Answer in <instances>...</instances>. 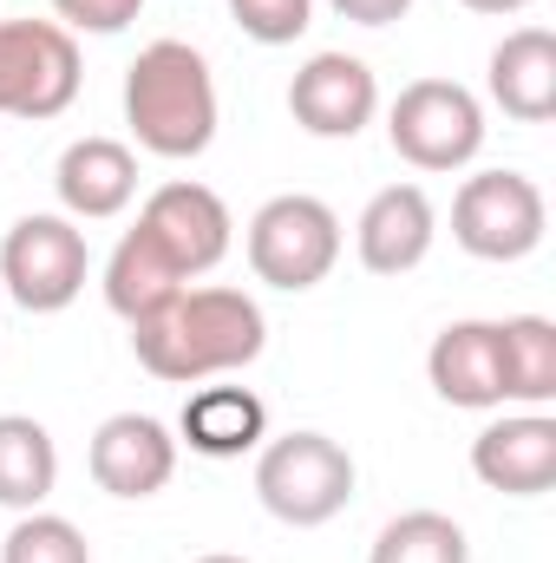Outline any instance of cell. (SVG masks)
Segmentation results:
<instances>
[{"instance_id":"cb8c5ba5","label":"cell","mask_w":556,"mask_h":563,"mask_svg":"<svg viewBox=\"0 0 556 563\" xmlns=\"http://www.w3.org/2000/svg\"><path fill=\"white\" fill-rule=\"evenodd\" d=\"M66 33H125L144 13V0H53Z\"/></svg>"},{"instance_id":"ffe728a7","label":"cell","mask_w":556,"mask_h":563,"mask_svg":"<svg viewBox=\"0 0 556 563\" xmlns=\"http://www.w3.org/2000/svg\"><path fill=\"white\" fill-rule=\"evenodd\" d=\"M498 367H504V400L551 407L556 400V321H544V314L498 321Z\"/></svg>"},{"instance_id":"e0dca14e","label":"cell","mask_w":556,"mask_h":563,"mask_svg":"<svg viewBox=\"0 0 556 563\" xmlns=\"http://www.w3.org/2000/svg\"><path fill=\"white\" fill-rule=\"evenodd\" d=\"M184 445L203 452V459H243L269 439V407L249 394V387H203L184 400Z\"/></svg>"},{"instance_id":"4fadbf2b","label":"cell","mask_w":556,"mask_h":563,"mask_svg":"<svg viewBox=\"0 0 556 563\" xmlns=\"http://www.w3.org/2000/svg\"><path fill=\"white\" fill-rule=\"evenodd\" d=\"M432 236H438V217H432V197L419 184H387L360 223H354V250L374 276H407L432 256Z\"/></svg>"},{"instance_id":"6da1fadb","label":"cell","mask_w":556,"mask_h":563,"mask_svg":"<svg viewBox=\"0 0 556 563\" xmlns=\"http://www.w3.org/2000/svg\"><path fill=\"white\" fill-rule=\"evenodd\" d=\"M263 341H269V321H263L256 295H243V288H177L151 321L132 328L144 374H157L170 387L236 374L263 354Z\"/></svg>"},{"instance_id":"8992f818","label":"cell","mask_w":556,"mask_h":563,"mask_svg":"<svg viewBox=\"0 0 556 563\" xmlns=\"http://www.w3.org/2000/svg\"><path fill=\"white\" fill-rule=\"evenodd\" d=\"M79 99V40L59 20H0V119H59Z\"/></svg>"},{"instance_id":"5bb4252c","label":"cell","mask_w":556,"mask_h":563,"mask_svg":"<svg viewBox=\"0 0 556 563\" xmlns=\"http://www.w3.org/2000/svg\"><path fill=\"white\" fill-rule=\"evenodd\" d=\"M425 380L445 407L485 413L504 407V367H498V321H452L438 328L432 354H425Z\"/></svg>"},{"instance_id":"d4e9b609","label":"cell","mask_w":556,"mask_h":563,"mask_svg":"<svg viewBox=\"0 0 556 563\" xmlns=\"http://www.w3.org/2000/svg\"><path fill=\"white\" fill-rule=\"evenodd\" d=\"M341 20H354V26H393V20H407L413 13V0H327Z\"/></svg>"},{"instance_id":"4316f807","label":"cell","mask_w":556,"mask_h":563,"mask_svg":"<svg viewBox=\"0 0 556 563\" xmlns=\"http://www.w3.org/2000/svg\"><path fill=\"white\" fill-rule=\"evenodd\" d=\"M197 563H249V558H230V551H210V558H197Z\"/></svg>"},{"instance_id":"2e32d148","label":"cell","mask_w":556,"mask_h":563,"mask_svg":"<svg viewBox=\"0 0 556 563\" xmlns=\"http://www.w3.org/2000/svg\"><path fill=\"white\" fill-rule=\"evenodd\" d=\"M491 99L518 125H544L556 112V33L551 26H518L491 53Z\"/></svg>"},{"instance_id":"277c9868","label":"cell","mask_w":556,"mask_h":563,"mask_svg":"<svg viewBox=\"0 0 556 563\" xmlns=\"http://www.w3.org/2000/svg\"><path fill=\"white\" fill-rule=\"evenodd\" d=\"M341 263V217L308 197V190H288V197H269L256 217H249V269L269 288H314L327 282V269Z\"/></svg>"},{"instance_id":"5b68a950","label":"cell","mask_w":556,"mask_h":563,"mask_svg":"<svg viewBox=\"0 0 556 563\" xmlns=\"http://www.w3.org/2000/svg\"><path fill=\"white\" fill-rule=\"evenodd\" d=\"M544 190L524 170H478L452 197V236L478 263H524L544 243Z\"/></svg>"},{"instance_id":"52a82bcc","label":"cell","mask_w":556,"mask_h":563,"mask_svg":"<svg viewBox=\"0 0 556 563\" xmlns=\"http://www.w3.org/2000/svg\"><path fill=\"white\" fill-rule=\"evenodd\" d=\"M92 269L86 230L73 217H20L0 243V282L26 314H59L79 301Z\"/></svg>"},{"instance_id":"9c48e42d","label":"cell","mask_w":556,"mask_h":563,"mask_svg":"<svg viewBox=\"0 0 556 563\" xmlns=\"http://www.w3.org/2000/svg\"><path fill=\"white\" fill-rule=\"evenodd\" d=\"M138 230L184 269V282L203 276V269H216L223 256H230V203L210 190V184H190V177H177V184H157L151 197H144V217Z\"/></svg>"},{"instance_id":"603a6c76","label":"cell","mask_w":556,"mask_h":563,"mask_svg":"<svg viewBox=\"0 0 556 563\" xmlns=\"http://www.w3.org/2000/svg\"><path fill=\"white\" fill-rule=\"evenodd\" d=\"M230 13L256 46H294L314 20V0H230Z\"/></svg>"},{"instance_id":"30bf717a","label":"cell","mask_w":556,"mask_h":563,"mask_svg":"<svg viewBox=\"0 0 556 563\" xmlns=\"http://www.w3.org/2000/svg\"><path fill=\"white\" fill-rule=\"evenodd\" d=\"M288 112L308 139H360L380 112V79L354 53H314L288 79Z\"/></svg>"},{"instance_id":"8fae6325","label":"cell","mask_w":556,"mask_h":563,"mask_svg":"<svg viewBox=\"0 0 556 563\" xmlns=\"http://www.w3.org/2000/svg\"><path fill=\"white\" fill-rule=\"evenodd\" d=\"M86 465H92L99 492H112V498H157L177 472V439L151 413H112L92 432Z\"/></svg>"},{"instance_id":"d6986e66","label":"cell","mask_w":556,"mask_h":563,"mask_svg":"<svg viewBox=\"0 0 556 563\" xmlns=\"http://www.w3.org/2000/svg\"><path fill=\"white\" fill-rule=\"evenodd\" d=\"M59 485V445L53 432L26 413H0V505L7 511H40Z\"/></svg>"},{"instance_id":"3957f363","label":"cell","mask_w":556,"mask_h":563,"mask_svg":"<svg viewBox=\"0 0 556 563\" xmlns=\"http://www.w3.org/2000/svg\"><path fill=\"white\" fill-rule=\"evenodd\" d=\"M256 498H263L269 518L294 525V531H314V525H327V518L347 511V498H354V459L327 432H281L256 459Z\"/></svg>"},{"instance_id":"484cf974","label":"cell","mask_w":556,"mask_h":563,"mask_svg":"<svg viewBox=\"0 0 556 563\" xmlns=\"http://www.w3.org/2000/svg\"><path fill=\"white\" fill-rule=\"evenodd\" d=\"M458 7H471V13H524L531 0H458Z\"/></svg>"},{"instance_id":"7c38bea8","label":"cell","mask_w":556,"mask_h":563,"mask_svg":"<svg viewBox=\"0 0 556 563\" xmlns=\"http://www.w3.org/2000/svg\"><path fill=\"white\" fill-rule=\"evenodd\" d=\"M471 472L504 492V498H544L556 485V420L551 413H518L471 439Z\"/></svg>"},{"instance_id":"7402d4cb","label":"cell","mask_w":556,"mask_h":563,"mask_svg":"<svg viewBox=\"0 0 556 563\" xmlns=\"http://www.w3.org/2000/svg\"><path fill=\"white\" fill-rule=\"evenodd\" d=\"M0 563H92V544L73 518H53V511H26L7 544H0Z\"/></svg>"},{"instance_id":"9a60e30c","label":"cell","mask_w":556,"mask_h":563,"mask_svg":"<svg viewBox=\"0 0 556 563\" xmlns=\"http://www.w3.org/2000/svg\"><path fill=\"white\" fill-rule=\"evenodd\" d=\"M53 190H59L66 217L105 223V217H119L138 197V157H132V144H119V139H73L59 151Z\"/></svg>"},{"instance_id":"7a4b0ae2","label":"cell","mask_w":556,"mask_h":563,"mask_svg":"<svg viewBox=\"0 0 556 563\" xmlns=\"http://www.w3.org/2000/svg\"><path fill=\"white\" fill-rule=\"evenodd\" d=\"M125 125L151 157H203L216 139L210 59L184 40H151L125 73Z\"/></svg>"},{"instance_id":"ba28073f","label":"cell","mask_w":556,"mask_h":563,"mask_svg":"<svg viewBox=\"0 0 556 563\" xmlns=\"http://www.w3.org/2000/svg\"><path fill=\"white\" fill-rule=\"evenodd\" d=\"M387 139L413 170H458L485 144V106L458 79H413L387 112Z\"/></svg>"},{"instance_id":"44dd1931","label":"cell","mask_w":556,"mask_h":563,"mask_svg":"<svg viewBox=\"0 0 556 563\" xmlns=\"http://www.w3.org/2000/svg\"><path fill=\"white\" fill-rule=\"evenodd\" d=\"M367 563H471V544H465V531L445 511H400L374 538Z\"/></svg>"},{"instance_id":"ac0fdd59","label":"cell","mask_w":556,"mask_h":563,"mask_svg":"<svg viewBox=\"0 0 556 563\" xmlns=\"http://www.w3.org/2000/svg\"><path fill=\"white\" fill-rule=\"evenodd\" d=\"M177 288H184V269H177L144 230H125L119 250H112V263H105V308L138 328V321H151Z\"/></svg>"}]
</instances>
